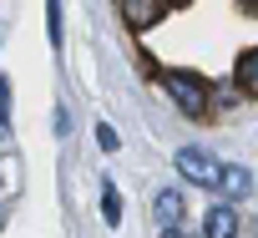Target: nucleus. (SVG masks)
<instances>
[{
    "mask_svg": "<svg viewBox=\"0 0 258 238\" xmlns=\"http://www.w3.org/2000/svg\"><path fill=\"white\" fill-rule=\"evenodd\" d=\"M182 208H187V198H182L177 188H162V193H157V203H152V213H157V223H162V228H172V223L182 218Z\"/></svg>",
    "mask_w": 258,
    "mask_h": 238,
    "instance_id": "nucleus-5",
    "label": "nucleus"
},
{
    "mask_svg": "<svg viewBox=\"0 0 258 238\" xmlns=\"http://www.w3.org/2000/svg\"><path fill=\"white\" fill-rule=\"evenodd\" d=\"M203 233H208V238H238V213H233L228 203H218V208L203 218Z\"/></svg>",
    "mask_w": 258,
    "mask_h": 238,
    "instance_id": "nucleus-4",
    "label": "nucleus"
},
{
    "mask_svg": "<svg viewBox=\"0 0 258 238\" xmlns=\"http://www.w3.org/2000/svg\"><path fill=\"white\" fill-rule=\"evenodd\" d=\"M162 86H167V96L187 116H208V86H203V76H192V71H162Z\"/></svg>",
    "mask_w": 258,
    "mask_h": 238,
    "instance_id": "nucleus-1",
    "label": "nucleus"
},
{
    "mask_svg": "<svg viewBox=\"0 0 258 238\" xmlns=\"http://www.w3.org/2000/svg\"><path fill=\"white\" fill-rule=\"evenodd\" d=\"M162 238H187V233H177V228H162Z\"/></svg>",
    "mask_w": 258,
    "mask_h": 238,
    "instance_id": "nucleus-12",
    "label": "nucleus"
},
{
    "mask_svg": "<svg viewBox=\"0 0 258 238\" xmlns=\"http://www.w3.org/2000/svg\"><path fill=\"white\" fill-rule=\"evenodd\" d=\"M248 11H258V0H248Z\"/></svg>",
    "mask_w": 258,
    "mask_h": 238,
    "instance_id": "nucleus-13",
    "label": "nucleus"
},
{
    "mask_svg": "<svg viewBox=\"0 0 258 238\" xmlns=\"http://www.w3.org/2000/svg\"><path fill=\"white\" fill-rule=\"evenodd\" d=\"M101 218H106V228H116V223H121V193H116L111 183L101 188Z\"/></svg>",
    "mask_w": 258,
    "mask_h": 238,
    "instance_id": "nucleus-7",
    "label": "nucleus"
},
{
    "mask_svg": "<svg viewBox=\"0 0 258 238\" xmlns=\"http://www.w3.org/2000/svg\"><path fill=\"white\" fill-rule=\"evenodd\" d=\"M6 127H11V81L0 76V132H6Z\"/></svg>",
    "mask_w": 258,
    "mask_h": 238,
    "instance_id": "nucleus-10",
    "label": "nucleus"
},
{
    "mask_svg": "<svg viewBox=\"0 0 258 238\" xmlns=\"http://www.w3.org/2000/svg\"><path fill=\"white\" fill-rule=\"evenodd\" d=\"M218 188H223L228 198H243V193H248V172H243V167H223V183H218Z\"/></svg>",
    "mask_w": 258,
    "mask_h": 238,
    "instance_id": "nucleus-8",
    "label": "nucleus"
},
{
    "mask_svg": "<svg viewBox=\"0 0 258 238\" xmlns=\"http://www.w3.org/2000/svg\"><path fill=\"white\" fill-rule=\"evenodd\" d=\"M233 76H238V86H243L248 96H258V46H248V51L238 56V66H233Z\"/></svg>",
    "mask_w": 258,
    "mask_h": 238,
    "instance_id": "nucleus-6",
    "label": "nucleus"
},
{
    "mask_svg": "<svg viewBox=\"0 0 258 238\" xmlns=\"http://www.w3.org/2000/svg\"><path fill=\"white\" fill-rule=\"evenodd\" d=\"M116 11H121V21L132 26V31H147V26H157V21H162L167 0H116Z\"/></svg>",
    "mask_w": 258,
    "mask_h": 238,
    "instance_id": "nucleus-3",
    "label": "nucleus"
},
{
    "mask_svg": "<svg viewBox=\"0 0 258 238\" xmlns=\"http://www.w3.org/2000/svg\"><path fill=\"white\" fill-rule=\"evenodd\" d=\"M96 142H101V147H106V152H116V147H121V137H116V132H111V127H106V122H101V127H96Z\"/></svg>",
    "mask_w": 258,
    "mask_h": 238,
    "instance_id": "nucleus-11",
    "label": "nucleus"
},
{
    "mask_svg": "<svg viewBox=\"0 0 258 238\" xmlns=\"http://www.w3.org/2000/svg\"><path fill=\"white\" fill-rule=\"evenodd\" d=\"M46 31H51V46H61V0H46Z\"/></svg>",
    "mask_w": 258,
    "mask_h": 238,
    "instance_id": "nucleus-9",
    "label": "nucleus"
},
{
    "mask_svg": "<svg viewBox=\"0 0 258 238\" xmlns=\"http://www.w3.org/2000/svg\"><path fill=\"white\" fill-rule=\"evenodd\" d=\"M172 167H177L187 183H198V188H218V183H223V162H218L208 147H182V152L172 157Z\"/></svg>",
    "mask_w": 258,
    "mask_h": 238,
    "instance_id": "nucleus-2",
    "label": "nucleus"
}]
</instances>
